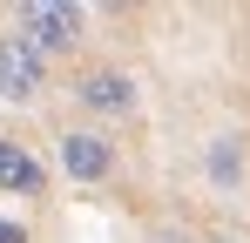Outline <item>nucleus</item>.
<instances>
[{
	"label": "nucleus",
	"instance_id": "nucleus-1",
	"mask_svg": "<svg viewBox=\"0 0 250 243\" xmlns=\"http://www.w3.org/2000/svg\"><path fill=\"white\" fill-rule=\"evenodd\" d=\"M82 27H88V14L75 0H21L14 7V34L27 47H41V54H68L82 40Z\"/></svg>",
	"mask_w": 250,
	"mask_h": 243
},
{
	"label": "nucleus",
	"instance_id": "nucleus-2",
	"mask_svg": "<svg viewBox=\"0 0 250 243\" xmlns=\"http://www.w3.org/2000/svg\"><path fill=\"white\" fill-rule=\"evenodd\" d=\"M54 156L68 169V182H108L115 176V142L102 128H61L54 135Z\"/></svg>",
	"mask_w": 250,
	"mask_h": 243
},
{
	"label": "nucleus",
	"instance_id": "nucleus-3",
	"mask_svg": "<svg viewBox=\"0 0 250 243\" xmlns=\"http://www.w3.org/2000/svg\"><path fill=\"white\" fill-rule=\"evenodd\" d=\"M41 88H47V54L7 27L0 34V101H34Z\"/></svg>",
	"mask_w": 250,
	"mask_h": 243
},
{
	"label": "nucleus",
	"instance_id": "nucleus-4",
	"mask_svg": "<svg viewBox=\"0 0 250 243\" xmlns=\"http://www.w3.org/2000/svg\"><path fill=\"white\" fill-rule=\"evenodd\" d=\"M75 101L88 115H135V75L128 68H82L75 75Z\"/></svg>",
	"mask_w": 250,
	"mask_h": 243
},
{
	"label": "nucleus",
	"instance_id": "nucleus-5",
	"mask_svg": "<svg viewBox=\"0 0 250 243\" xmlns=\"http://www.w3.org/2000/svg\"><path fill=\"white\" fill-rule=\"evenodd\" d=\"M0 189L7 196H41V162L21 142H0Z\"/></svg>",
	"mask_w": 250,
	"mask_h": 243
},
{
	"label": "nucleus",
	"instance_id": "nucleus-6",
	"mask_svg": "<svg viewBox=\"0 0 250 243\" xmlns=\"http://www.w3.org/2000/svg\"><path fill=\"white\" fill-rule=\"evenodd\" d=\"M203 176H209V189H237L244 182V135H216L203 156Z\"/></svg>",
	"mask_w": 250,
	"mask_h": 243
},
{
	"label": "nucleus",
	"instance_id": "nucleus-7",
	"mask_svg": "<svg viewBox=\"0 0 250 243\" xmlns=\"http://www.w3.org/2000/svg\"><path fill=\"white\" fill-rule=\"evenodd\" d=\"M0 243H27V237H21V230H14V223H0Z\"/></svg>",
	"mask_w": 250,
	"mask_h": 243
}]
</instances>
